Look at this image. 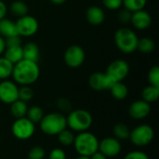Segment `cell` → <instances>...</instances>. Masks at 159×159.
<instances>
[{"label":"cell","mask_w":159,"mask_h":159,"mask_svg":"<svg viewBox=\"0 0 159 159\" xmlns=\"http://www.w3.org/2000/svg\"><path fill=\"white\" fill-rule=\"evenodd\" d=\"M66 153L61 148H54L48 155V159H66Z\"/></svg>","instance_id":"34"},{"label":"cell","mask_w":159,"mask_h":159,"mask_svg":"<svg viewBox=\"0 0 159 159\" xmlns=\"http://www.w3.org/2000/svg\"><path fill=\"white\" fill-rule=\"evenodd\" d=\"M131 14H132V12L124 8V9L120 10V12L118 13V20L123 24H127V23L130 22Z\"/></svg>","instance_id":"36"},{"label":"cell","mask_w":159,"mask_h":159,"mask_svg":"<svg viewBox=\"0 0 159 159\" xmlns=\"http://www.w3.org/2000/svg\"><path fill=\"white\" fill-rule=\"evenodd\" d=\"M155 138L154 129L146 124L139 125L130 129L129 140L131 143L137 147H144L150 144Z\"/></svg>","instance_id":"6"},{"label":"cell","mask_w":159,"mask_h":159,"mask_svg":"<svg viewBox=\"0 0 159 159\" xmlns=\"http://www.w3.org/2000/svg\"><path fill=\"white\" fill-rule=\"evenodd\" d=\"M49 1L54 5H61V4L65 3L66 0H49Z\"/></svg>","instance_id":"42"},{"label":"cell","mask_w":159,"mask_h":159,"mask_svg":"<svg viewBox=\"0 0 159 159\" xmlns=\"http://www.w3.org/2000/svg\"><path fill=\"white\" fill-rule=\"evenodd\" d=\"M159 97V87L149 85L145 87L142 91V100L148 103L156 102Z\"/></svg>","instance_id":"22"},{"label":"cell","mask_w":159,"mask_h":159,"mask_svg":"<svg viewBox=\"0 0 159 159\" xmlns=\"http://www.w3.org/2000/svg\"><path fill=\"white\" fill-rule=\"evenodd\" d=\"M147 4V0H123V6L130 12L143 9Z\"/></svg>","instance_id":"29"},{"label":"cell","mask_w":159,"mask_h":159,"mask_svg":"<svg viewBox=\"0 0 159 159\" xmlns=\"http://www.w3.org/2000/svg\"><path fill=\"white\" fill-rule=\"evenodd\" d=\"M46 157V152L41 146H34L30 149L28 153V159H44Z\"/></svg>","instance_id":"32"},{"label":"cell","mask_w":159,"mask_h":159,"mask_svg":"<svg viewBox=\"0 0 159 159\" xmlns=\"http://www.w3.org/2000/svg\"><path fill=\"white\" fill-rule=\"evenodd\" d=\"M39 124L42 132L48 136L58 135L61 131L67 129L66 116L57 112L44 115Z\"/></svg>","instance_id":"4"},{"label":"cell","mask_w":159,"mask_h":159,"mask_svg":"<svg viewBox=\"0 0 159 159\" xmlns=\"http://www.w3.org/2000/svg\"><path fill=\"white\" fill-rule=\"evenodd\" d=\"M19 99V88L15 82L10 80H2L0 82V102L6 104H11Z\"/></svg>","instance_id":"11"},{"label":"cell","mask_w":159,"mask_h":159,"mask_svg":"<svg viewBox=\"0 0 159 159\" xmlns=\"http://www.w3.org/2000/svg\"><path fill=\"white\" fill-rule=\"evenodd\" d=\"M90 159H108L104 155H102L101 152H96L95 154H93L91 157H90Z\"/></svg>","instance_id":"40"},{"label":"cell","mask_w":159,"mask_h":159,"mask_svg":"<svg viewBox=\"0 0 159 159\" xmlns=\"http://www.w3.org/2000/svg\"><path fill=\"white\" fill-rule=\"evenodd\" d=\"M115 83L109 78V76L105 73L96 72L91 74L89 78V87L96 91H103L110 89V88Z\"/></svg>","instance_id":"13"},{"label":"cell","mask_w":159,"mask_h":159,"mask_svg":"<svg viewBox=\"0 0 159 159\" xmlns=\"http://www.w3.org/2000/svg\"><path fill=\"white\" fill-rule=\"evenodd\" d=\"M7 12V7L6 4L2 0H0V20L6 18Z\"/></svg>","instance_id":"39"},{"label":"cell","mask_w":159,"mask_h":159,"mask_svg":"<svg viewBox=\"0 0 159 159\" xmlns=\"http://www.w3.org/2000/svg\"><path fill=\"white\" fill-rule=\"evenodd\" d=\"M13 136L20 141H26L32 138L35 132V125L26 116L17 118L11 126Z\"/></svg>","instance_id":"7"},{"label":"cell","mask_w":159,"mask_h":159,"mask_svg":"<svg viewBox=\"0 0 159 159\" xmlns=\"http://www.w3.org/2000/svg\"><path fill=\"white\" fill-rule=\"evenodd\" d=\"M99 139L97 136L89 131L79 132L75 136L74 148L78 156L91 157L93 154L99 151Z\"/></svg>","instance_id":"2"},{"label":"cell","mask_w":159,"mask_h":159,"mask_svg":"<svg viewBox=\"0 0 159 159\" xmlns=\"http://www.w3.org/2000/svg\"><path fill=\"white\" fill-rule=\"evenodd\" d=\"M11 75L16 84L21 86L33 85L37 81L40 75L38 62L22 59L14 64Z\"/></svg>","instance_id":"1"},{"label":"cell","mask_w":159,"mask_h":159,"mask_svg":"<svg viewBox=\"0 0 159 159\" xmlns=\"http://www.w3.org/2000/svg\"><path fill=\"white\" fill-rule=\"evenodd\" d=\"M122 150V145L119 140L115 137L103 138L99 143V152L104 155L107 158L117 157Z\"/></svg>","instance_id":"12"},{"label":"cell","mask_w":159,"mask_h":159,"mask_svg":"<svg viewBox=\"0 0 159 159\" xmlns=\"http://www.w3.org/2000/svg\"><path fill=\"white\" fill-rule=\"evenodd\" d=\"M86 18L91 25H101L105 20V14L102 7L98 6H91L86 11Z\"/></svg>","instance_id":"16"},{"label":"cell","mask_w":159,"mask_h":159,"mask_svg":"<svg viewBox=\"0 0 159 159\" xmlns=\"http://www.w3.org/2000/svg\"><path fill=\"white\" fill-rule=\"evenodd\" d=\"M57 106L59 107V109L63 110V111H67L71 108V103L68 100L64 99V98H61L57 101Z\"/></svg>","instance_id":"38"},{"label":"cell","mask_w":159,"mask_h":159,"mask_svg":"<svg viewBox=\"0 0 159 159\" xmlns=\"http://www.w3.org/2000/svg\"><path fill=\"white\" fill-rule=\"evenodd\" d=\"M27 110H28L27 103L19 99L10 104V114L16 119L26 116Z\"/></svg>","instance_id":"20"},{"label":"cell","mask_w":159,"mask_h":159,"mask_svg":"<svg viewBox=\"0 0 159 159\" xmlns=\"http://www.w3.org/2000/svg\"><path fill=\"white\" fill-rule=\"evenodd\" d=\"M86 54L83 48L78 45L70 46L64 52L63 59L65 64L70 68H78L85 61Z\"/></svg>","instance_id":"9"},{"label":"cell","mask_w":159,"mask_h":159,"mask_svg":"<svg viewBox=\"0 0 159 159\" xmlns=\"http://www.w3.org/2000/svg\"><path fill=\"white\" fill-rule=\"evenodd\" d=\"M23 51V59L32 61L34 62H38L40 58V50L38 46L34 42H29L22 47Z\"/></svg>","instance_id":"17"},{"label":"cell","mask_w":159,"mask_h":159,"mask_svg":"<svg viewBox=\"0 0 159 159\" xmlns=\"http://www.w3.org/2000/svg\"><path fill=\"white\" fill-rule=\"evenodd\" d=\"M151 112L150 103L143 100H138L133 102L129 107V115L131 118L136 120H142L146 118Z\"/></svg>","instance_id":"14"},{"label":"cell","mask_w":159,"mask_h":159,"mask_svg":"<svg viewBox=\"0 0 159 159\" xmlns=\"http://www.w3.org/2000/svg\"><path fill=\"white\" fill-rule=\"evenodd\" d=\"M113 134L119 141H127L129 138L130 129L125 123H116L113 127Z\"/></svg>","instance_id":"23"},{"label":"cell","mask_w":159,"mask_h":159,"mask_svg":"<svg viewBox=\"0 0 159 159\" xmlns=\"http://www.w3.org/2000/svg\"><path fill=\"white\" fill-rule=\"evenodd\" d=\"M44 116V112L42 110L41 107L37 106V105H34L31 106L30 108H28L27 110V114H26V117L33 122L34 125L39 123L41 121V119Z\"/></svg>","instance_id":"27"},{"label":"cell","mask_w":159,"mask_h":159,"mask_svg":"<svg viewBox=\"0 0 159 159\" xmlns=\"http://www.w3.org/2000/svg\"><path fill=\"white\" fill-rule=\"evenodd\" d=\"M16 22L18 34L20 36H32L36 34L39 28L37 20L30 15H25L18 18Z\"/></svg>","instance_id":"10"},{"label":"cell","mask_w":159,"mask_h":159,"mask_svg":"<svg viewBox=\"0 0 159 159\" xmlns=\"http://www.w3.org/2000/svg\"><path fill=\"white\" fill-rule=\"evenodd\" d=\"M14 64L5 57H0V80H6L12 75Z\"/></svg>","instance_id":"24"},{"label":"cell","mask_w":159,"mask_h":159,"mask_svg":"<svg viewBox=\"0 0 159 159\" xmlns=\"http://www.w3.org/2000/svg\"><path fill=\"white\" fill-rule=\"evenodd\" d=\"M75 159H90L89 157H85V156H78L77 157H75Z\"/></svg>","instance_id":"43"},{"label":"cell","mask_w":159,"mask_h":159,"mask_svg":"<svg viewBox=\"0 0 159 159\" xmlns=\"http://www.w3.org/2000/svg\"><path fill=\"white\" fill-rule=\"evenodd\" d=\"M67 127L75 132H83L89 129L93 124L92 115L85 109H76L69 113L66 117Z\"/></svg>","instance_id":"5"},{"label":"cell","mask_w":159,"mask_h":159,"mask_svg":"<svg viewBox=\"0 0 159 159\" xmlns=\"http://www.w3.org/2000/svg\"><path fill=\"white\" fill-rule=\"evenodd\" d=\"M57 136H58V141L60 144H61L62 146L67 147V146L73 145L74 141H75V135L72 130L65 129L62 131H61Z\"/></svg>","instance_id":"28"},{"label":"cell","mask_w":159,"mask_h":159,"mask_svg":"<svg viewBox=\"0 0 159 159\" xmlns=\"http://www.w3.org/2000/svg\"><path fill=\"white\" fill-rule=\"evenodd\" d=\"M155 48H156L155 42L151 38L149 37H143L141 39L139 38L137 49H139L142 53L150 54L155 50Z\"/></svg>","instance_id":"26"},{"label":"cell","mask_w":159,"mask_h":159,"mask_svg":"<svg viewBox=\"0 0 159 159\" xmlns=\"http://www.w3.org/2000/svg\"><path fill=\"white\" fill-rule=\"evenodd\" d=\"M34 98V90L30 86H22L19 89V100L22 102H30Z\"/></svg>","instance_id":"30"},{"label":"cell","mask_w":159,"mask_h":159,"mask_svg":"<svg viewBox=\"0 0 159 159\" xmlns=\"http://www.w3.org/2000/svg\"><path fill=\"white\" fill-rule=\"evenodd\" d=\"M114 39L116 48L123 53L130 54L137 50L139 37L133 30L128 27H121L116 30Z\"/></svg>","instance_id":"3"},{"label":"cell","mask_w":159,"mask_h":159,"mask_svg":"<svg viewBox=\"0 0 159 159\" xmlns=\"http://www.w3.org/2000/svg\"><path fill=\"white\" fill-rule=\"evenodd\" d=\"M124 159H149V157L143 151H132L126 155Z\"/></svg>","instance_id":"37"},{"label":"cell","mask_w":159,"mask_h":159,"mask_svg":"<svg viewBox=\"0 0 159 159\" xmlns=\"http://www.w3.org/2000/svg\"><path fill=\"white\" fill-rule=\"evenodd\" d=\"M4 54H5L4 57L13 64L19 62L20 61L23 59V51H22L21 46L6 48Z\"/></svg>","instance_id":"19"},{"label":"cell","mask_w":159,"mask_h":159,"mask_svg":"<svg viewBox=\"0 0 159 159\" xmlns=\"http://www.w3.org/2000/svg\"><path fill=\"white\" fill-rule=\"evenodd\" d=\"M0 34L6 38L9 36L19 35L16 22L6 18L1 20H0Z\"/></svg>","instance_id":"18"},{"label":"cell","mask_w":159,"mask_h":159,"mask_svg":"<svg viewBox=\"0 0 159 159\" xmlns=\"http://www.w3.org/2000/svg\"><path fill=\"white\" fill-rule=\"evenodd\" d=\"M148 82L150 85L155 86V87H159V67L157 65L153 66L149 72H148Z\"/></svg>","instance_id":"31"},{"label":"cell","mask_w":159,"mask_h":159,"mask_svg":"<svg viewBox=\"0 0 159 159\" xmlns=\"http://www.w3.org/2000/svg\"><path fill=\"white\" fill-rule=\"evenodd\" d=\"M5 49H6V44H5V39H4V38H3L2 36H0V55L4 53Z\"/></svg>","instance_id":"41"},{"label":"cell","mask_w":159,"mask_h":159,"mask_svg":"<svg viewBox=\"0 0 159 159\" xmlns=\"http://www.w3.org/2000/svg\"><path fill=\"white\" fill-rule=\"evenodd\" d=\"M5 44H6V48L21 46V39H20V35L9 36L5 39Z\"/></svg>","instance_id":"35"},{"label":"cell","mask_w":159,"mask_h":159,"mask_svg":"<svg viewBox=\"0 0 159 159\" xmlns=\"http://www.w3.org/2000/svg\"><path fill=\"white\" fill-rule=\"evenodd\" d=\"M110 92L111 95L113 96V98H115L116 100L118 101H122L125 100L129 94V89L128 87L122 83V82H116L115 83L111 88H110Z\"/></svg>","instance_id":"21"},{"label":"cell","mask_w":159,"mask_h":159,"mask_svg":"<svg viewBox=\"0 0 159 159\" xmlns=\"http://www.w3.org/2000/svg\"><path fill=\"white\" fill-rule=\"evenodd\" d=\"M28 6L20 1V0H16L13 1L10 5V11L14 16H17L18 18L25 16L28 14Z\"/></svg>","instance_id":"25"},{"label":"cell","mask_w":159,"mask_h":159,"mask_svg":"<svg viewBox=\"0 0 159 159\" xmlns=\"http://www.w3.org/2000/svg\"><path fill=\"white\" fill-rule=\"evenodd\" d=\"M130 22L132 23L133 27L138 30H145L150 27L152 24V17L150 13L146 10L141 9L132 12Z\"/></svg>","instance_id":"15"},{"label":"cell","mask_w":159,"mask_h":159,"mask_svg":"<svg viewBox=\"0 0 159 159\" xmlns=\"http://www.w3.org/2000/svg\"><path fill=\"white\" fill-rule=\"evenodd\" d=\"M102 2L109 10H117L123 6V0H102Z\"/></svg>","instance_id":"33"},{"label":"cell","mask_w":159,"mask_h":159,"mask_svg":"<svg viewBox=\"0 0 159 159\" xmlns=\"http://www.w3.org/2000/svg\"><path fill=\"white\" fill-rule=\"evenodd\" d=\"M129 73V63L121 59L113 61L107 67L105 74L114 82H122Z\"/></svg>","instance_id":"8"}]
</instances>
